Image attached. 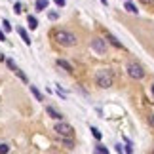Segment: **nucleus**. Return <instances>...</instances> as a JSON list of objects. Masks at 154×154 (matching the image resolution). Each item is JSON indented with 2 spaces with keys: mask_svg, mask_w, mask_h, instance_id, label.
I'll return each instance as SVG.
<instances>
[{
  "mask_svg": "<svg viewBox=\"0 0 154 154\" xmlns=\"http://www.w3.org/2000/svg\"><path fill=\"white\" fill-rule=\"evenodd\" d=\"M4 40H6V36H4V32L0 31V42H4Z\"/></svg>",
  "mask_w": 154,
  "mask_h": 154,
  "instance_id": "b1692460",
  "label": "nucleus"
},
{
  "mask_svg": "<svg viewBox=\"0 0 154 154\" xmlns=\"http://www.w3.org/2000/svg\"><path fill=\"white\" fill-rule=\"evenodd\" d=\"M2 25H4V29H6L8 32L11 31V25H10V21H8V19H4V21H2Z\"/></svg>",
  "mask_w": 154,
  "mask_h": 154,
  "instance_id": "6ab92c4d",
  "label": "nucleus"
},
{
  "mask_svg": "<svg viewBox=\"0 0 154 154\" xmlns=\"http://www.w3.org/2000/svg\"><path fill=\"white\" fill-rule=\"evenodd\" d=\"M48 8V0H36V10H46Z\"/></svg>",
  "mask_w": 154,
  "mask_h": 154,
  "instance_id": "ddd939ff",
  "label": "nucleus"
},
{
  "mask_svg": "<svg viewBox=\"0 0 154 154\" xmlns=\"http://www.w3.org/2000/svg\"><path fill=\"white\" fill-rule=\"evenodd\" d=\"M128 74L131 76L133 80H143L145 78V69L141 67L139 63H129L128 65Z\"/></svg>",
  "mask_w": 154,
  "mask_h": 154,
  "instance_id": "7ed1b4c3",
  "label": "nucleus"
},
{
  "mask_svg": "<svg viewBox=\"0 0 154 154\" xmlns=\"http://www.w3.org/2000/svg\"><path fill=\"white\" fill-rule=\"evenodd\" d=\"M150 124H152V126H154V114L150 116Z\"/></svg>",
  "mask_w": 154,
  "mask_h": 154,
  "instance_id": "a878e982",
  "label": "nucleus"
},
{
  "mask_svg": "<svg viewBox=\"0 0 154 154\" xmlns=\"http://www.w3.org/2000/svg\"><path fill=\"white\" fill-rule=\"evenodd\" d=\"M95 152H103V154H109V149H105L103 145H97V146H95Z\"/></svg>",
  "mask_w": 154,
  "mask_h": 154,
  "instance_id": "dca6fc26",
  "label": "nucleus"
},
{
  "mask_svg": "<svg viewBox=\"0 0 154 154\" xmlns=\"http://www.w3.org/2000/svg\"><path fill=\"white\" fill-rule=\"evenodd\" d=\"M21 10H23V8H21V4L17 2V4L14 6V11H15V14H21Z\"/></svg>",
  "mask_w": 154,
  "mask_h": 154,
  "instance_id": "aec40b11",
  "label": "nucleus"
},
{
  "mask_svg": "<svg viewBox=\"0 0 154 154\" xmlns=\"http://www.w3.org/2000/svg\"><path fill=\"white\" fill-rule=\"evenodd\" d=\"M0 61H4V55H2V53H0Z\"/></svg>",
  "mask_w": 154,
  "mask_h": 154,
  "instance_id": "cd10ccee",
  "label": "nucleus"
},
{
  "mask_svg": "<svg viewBox=\"0 0 154 154\" xmlns=\"http://www.w3.org/2000/svg\"><path fill=\"white\" fill-rule=\"evenodd\" d=\"M6 152H10V146L6 143H2V145H0V154H6Z\"/></svg>",
  "mask_w": 154,
  "mask_h": 154,
  "instance_id": "a211bd4d",
  "label": "nucleus"
},
{
  "mask_svg": "<svg viewBox=\"0 0 154 154\" xmlns=\"http://www.w3.org/2000/svg\"><path fill=\"white\" fill-rule=\"evenodd\" d=\"M124 8H126V11H129V14H139V10L135 8L131 2H126V6H124Z\"/></svg>",
  "mask_w": 154,
  "mask_h": 154,
  "instance_id": "f8f14e48",
  "label": "nucleus"
},
{
  "mask_svg": "<svg viewBox=\"0 0 154 154\" xmlns=\"http://www.w3.org/2000/svg\"><path fill=\"white\" fill-rule=\"evenodd\" d=\"M31 91H32V95L34 97H36L38 99V101H44V97H42V93H40L38 90H36V88H34V86H31Z\"/></svg>",
  "mask_w": 154,
  "mask_h": 154,
  "instance_id": "4468645a",
  "label": "nucleus"
},
{
  "mask_svg": "<svg viewBox=\"0 0 154 154\" xmlns=\"http://www.w3.org/2000/svg\"><path fill=\"white\" fill-rule=\"evenodd\" d=\"M17 32H19V36L23 38V42H25L27 46L31 44V38H29V34H27V31H25V29H23V27H19V29H17Z\"/></svg>",
  "mask_w": 154,
  "mask_h": 154,
  "instance_id": "1a4fd4ad",
  "label": "nucleus"
},
{
  "mask_svg": "<svg viewBox=\"0 0 154 154\" xmlns=\"http://www.w3.org/2000/svg\"><path fill=\"white\" fill-rule=\"evenodd\" d=\"M63 145L67 146V149H72V146H74V143H72V141H70L69 137H63Z\"/></svg>",
  "mask_w": 154,
  "mask_h": 154,
  "instance_id": "2eb2a0df",
  "label": "nucleus"
},
{
  "mask_svg": "<svg viewBox=\"0 0 154 154\" xmlns=\"http://www.w3.org/2000/svg\"><path fill=\"white\" fill-rule=\"evenodd\" d=\"M95 84H97L99 88H103V90H106V88H110L112 84H114V76H112L110 70L101 69V70L95 74Z\"/></svg>",
  "mask_w": 154,
  "mask_h": 154,
  "instance_id": "f03ea898",
  "label": "nucleus"
},
{
  "mask_svg": "<svg viewBox=\"0 0 154 154\" xmlns=\"http://www.w3.org/2000/svg\"><path fill=\"white\" fill-rule=\"evenodd\" d=\"M91 48L95 50L97 53H105V51H106V44H105L103 38H95V40L91 42Z\"/></svg>",
  "mask_w": 154,
  "mask_h": 154,
  "instance_id": "39448f33",
  "label": "nucleus"
},
{
  "mask_svg": "<svg viewBox=\"0 0 154 154\" xmlns=\"http://www.w3.org/2000/svg\"><path fill=\"white\" fill-rule=\"evenodd\" d=\"M6 65H8V67H10L11 70H14V72H15L17 76H19V78H21L23 82H29V78H27V76H25V74L21 72V69H19V67H15V63L11 61V59H8V61H6Z\"/></svg>",
  "mask_w": 154,
  "mask_h": 154,
  "instance_id": "423d86ee",
  "label": "nucleus"
},
{
  "mask_svg": "<svg viewBox=\"0 0 154 154\" xmlns=\"http://www.w3.org/2000/svg\"><path fill=\"white\" fill-rule=\"evenodd\" d=\"M53 131H55L57 135H61V137H72L74 129H72V126H69V124H65V122L59 120L55 124V128H53Z\"/></svg>",
  "mask_w": 154,
  "mask_h": 154,
  "instance_id": "20e7f679",
  "label": "nucleus"
},
{
  "mask_svg": "<svg viewBox=\"0 0 154 154\" xmlns=\"http://www.w3.org/2000/svg\"><path fill=\"white\" fill-rule=\"evenodd\" d=\"M57 17H59V15H57V11H51V14H50V19H51V21H55Z\"/></svg>",
  "mask_w": 154,
  "mask_h": 154,
  "instance_id": "412c9836",
  "label": "nucleus"
},
{
  "mask_svg": "<svg viewBox=\"0 0 154 154\" xmlns=\"http://www.w3.org/2000/svg\"><path fill=\"white\" fill-rule=\"evenodd\" d=\"M53 40L59 44V46H65V48H70V46H76V36L72 32H69V31H55L53 32Z\"/></svg>",
  "mask_w": 154,
  "mask_h": 154,
  "instance_id": "f257e3e1",
  "label": "nucleus"
},
{
  "mask_svg": "<svg viewBox=\"0 0 154 154\" xmlns=\"http://www.w3.org/2000/svg\"><path fill=\"white\" fill-rule=\"evenodd\" d=\"M143 4H154V0H141Z\"/></svg>",
  "mask_w": 154,
  "mask_h": 154,
  "instance_id": "393cba45",
  "label": "nucleus"
},
{
  "mask_svg": "<svg viewBox=\"0 0 154 154\" xmlns=\"http://www.w3.org/2000/svg\"><path fill=\"white\" fill-rule=\"evenodd\" d=\"M27 21H29V27H31V29H36V27H38V19H36L34 15H29Z\"/></svg>",
  "mask_w": 154,
  "mask_h": 154,
  "instance_id": "9b49d317",
  "label": "nucleus"
},
{
  "mask_svg": "<svg viewBox=\"0 0 154 154\" xmlns=\"http://www.w3.org/2000/svg\"><path fill=\"white\" fill-rule=\"evenodd\" d=\"M124 150H126V152H133V149H131V143H129V141H128V146H126Z\"/></svg>",
  "mask_w": 154,
  "mask_h": 154,
  "instance_id": "4be33fe9",
  "label": "nucleus"
},
{
  "mask_svg": "<svg viewBox=\"0 0 154 154\" xmlns=\"http://www.w3.org/2000/svg\"><path fill=\"white\" fill-rule=\"evenodd\" d=\"M53 2H55L57 6H65V0H53Z\"/></svg>",
  "mask_w": 154,
  "mask_h": 154,
  "instance_id": "5701e85b",
  "label": "nucleus"
},
{
  "mask_svg": "<svg viewBox=\"0 0 154 154\" xmlns=\"http://www.w3.org/2000/svg\"><path fill=\"white\" fill-rule=\"evenodd\" d=\"M46 112H48L50 118H53V120H63V114H61L59 110H55L53 106H48V109H46Z\"/></svg>",
  "mask_w": 154,
  "mask_h": 154,
  "instance_id": "6e6552de",
  "label": "nucleus"
},
{
  "mask_svg": "<svg viewBox=\"0 0 154 154\" xmlns=\"http://www.w3.org/2000/svg\"><path fill=\"white\" fill-rule=\"evenodd\" d=\"M150 90H152V95H154V84H152V86H150Z\"/></svg>",
  "mask_w": 154,
  "mask_h": 154,
  "instance_id": "bb28decb",
  "label": "nucleus"
},
{
  "mask_svg": "<svg viewBox=\"0 0 154 154\" xmlns=\"http://www.w3.org/2000/svg\"><path fill=\"white\" fill-rule=\"evenodd\" d=\"M105 38L110 42V46H114V48H118V50H124V44H122V42H120V40H118L116 36H112L110 32H105Z\"/></svg>",
  "mask_w": 154,
  "mask_h": 154,
  "instance_id": "0eeeda50",
  "label": "nucleus"
},
{
  "mask_svg": "<svg viewBox=\"0 0 154 154\" xmlns=\"http://www.w3.org/2000/svg\"><path fill=\"white\" fill-rule=\"evenodd\" d=\"M57 65H59L61 69L69 70V72H72V65H70V63H67V61H63V59H57Z\"/></svg>",
  "mask_w": 154,
  "mask_h": 154,
  "instance_id": "9d476101",
  "label": "nucleus"
},
{
  "mask_svg": "<svg viewBox=\"0 0 154 154\" xmlns=\"http://www.w3.org/2000/svg\"><path fill=\"white\" fill-rule=\"evenodd\" d=\"M91 135H93L95 139H101V131H99L97 128H91Z\"/></svg>",
  "mask_w": 154,
  "mask_h": 154,
  "instance_id": "f3484780",
  "label": "nucleus"
}]
</instances>
